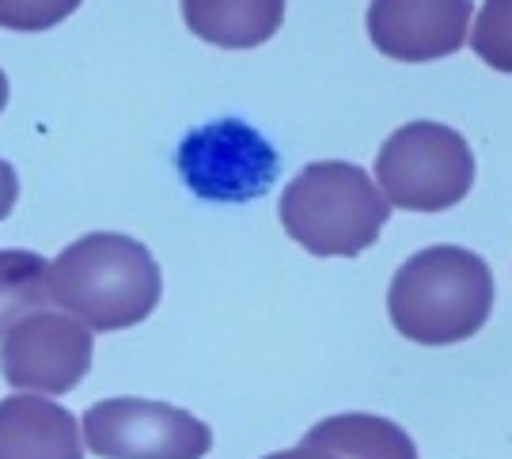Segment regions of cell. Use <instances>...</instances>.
<instances>
[{
    "label": "cell",
    "mask_w": 512,
    "mask_h": 459,
    "mask_svg": "<svg viewBox=\"0 0 512 459\" xmlns=\"http://www.w3.org/2000/svg\"><path fill=\"white\" fill-rule=\"evenodd\" d=\"M160 293V262L141 239L122 232L80 236L50 262V300L92 334L145 323Z\"/></svg>",
    "instance_id": "6da1fadb"
},
{
    "label": "cell",
    "mask_w": 512,
    "mask_h": 459,
    "mask_svg": "<svg viewBox=\"0 0 512 459\" xmlns=\"http://www.w3.org/2000/svg\"><path fill=\"white\" fill-rule=\"evenodd\" d=\"M494 312V274L486 258L437 243L410 255L391 277L387 315L418 346H456L475 338Z\"/></svg>",
    "instance_id": "7a4b0ae2"
},
{
    "label": "cell",
    "mask_w": 512,
    "mask_h": 459,
    "mask_svg": "<svg viewBox=\"0 0 512 459\" xmlns=\"http://www.w3.org/2000/svg\"><path fill=\"white\" fill-rule=\"evenodd\" d=\"M391 205L365 167L308 164L281 194V224L315 258H353L384 232Z\"/></svg>",
    "instance_id": "3957f363"
},
{
    "label": "cell",
    "mask_w": 512,
    "mask_h": 459,
    "mask_svg": "<svg viewBox=\"0 0 512 459\" xmlns=\"http://www.w3.org/2000/svg\"><path fill=\"white\" fill-rule=\"evenodd\" d=\"M376 183L387 205L406 213H444L475 186V152L463 133L440 122L395 129L376 156Z\"/></svg>",
    "instance_id": "277c9868"
},
{
    "label": "cell",
    "mask_w": 512,
    "mask_h": 459,
    "mask_svg": "<svg viewBox=\"0 0 512 459\" xmlns=\"http://www.w3.org/2000/svg\"><path fill=\"white\" fill-rule=\"evenodd\" d=\"M80 437L103 459H205L213 448V429L190 410L129 395L88 406Z\"/></svg>",
    "instance_id": "5b68a950"
},
{
    "label": "cell",
    "mask_w": 512,
    "mask_h": 459,
    "mask_svg": "<svg viewBox=\"0 0 512 459\" xmlns=\"http://www.w3.org/2000/svg\"><path fill=\"white\" fill-rule=\"evenodd\" d=\"M281 160L274 145L239 118L190 129L179 145V175L205 202H251L274 186Z\"/></svg>",
    "instance_id": "8992f818"
},
{
    "label": "cell",
    "mask_w": 512,
    "mask_h": 459,
    "mask_svg": "<svg viewBox=\"0 0 512 459\" xmlns=\"http://www.w3.org/2000/svg\"><path fill=\"white\" fill-rule=\"evenodd\" d=\"M92 331L61 312H35L0 334V376L23 395H69L92 368Z\"/></svg>",
    "instance_id": "52a82bcc"
},
{
    "label": "cell",
    "mask_w": 512,
    "mask_h": 459,
    "mask_svg": "<svg viewBox=\"0 0 512 459\" xmlns=\"http://www.w3.org/2000/svg\"><path fill=\"white\" fill-rule=\"evenodd\" d=\"M471 12V0H372L368 38L380 54L395 61H440L467 42Z\"/></svg>",
    "instance_id": "ba28073f"
},
{
    "label": "cell",
    "mask_w": 512,
    "mask_h": 459,
    "mask_svg": "<svg viewBox=\"0 0 512 459\" xmlns=\"http://www.w3.org/2000/svg\"><path fill=\"white\" fill-rule=\"evenodd\" d=\"M0 459H84L76 418L42 395L0 399Z\"/></svg>",
    "instance_id": "9c48e42d"
},
{
    "label": "cell",
    "mask_w": 512,
    "mask_h": 459,
    "mask_svg": "<svg viewBox=\"0 0 512 459\" xmlns=\"http://www.w3.org/2000/svg\"><path fill=\"white\" fill-rule=\"evenodd\" d=\"M262 459H418V444L403 425L376 414H334L308 429V437Z\"/></svg>",
    "instance_id": "30bf717a"
},
{
    "label": "cell",
    "mask_w": 512,
    "mask_h": 459,
    "mask_svg": "<svg viewBox=\"0 0 512 459\" xmlns=\"http://www.w3.org/2000/svg\"><path fill=\"white\" fill-rule=\"evenodd\" d=\"M183 19L220 50H255L281 31L285 0H183Z\"/></svg>",
    "instance_id": "8fae6325"
},
{
    "label": "cell",
    "mask_w": 512,
    "mask_h": 459,
    "mask_svg": "<svg viewBox=\"0 0 512 459\" xmlns=\"http://www.w3.org/2000/svg\"><path fill=\"white\" fill-rule=\"evenodd\" d=\"M50 262L35 251H0V334L19 319L46 312Z\"/></svg>",
    "instance_id": "7c38bea8"
},
{
    "label": "cell",
    "mask_w": 512,
    "mask_h": 459,
    "mask_svg": "<svg viewBox=\"0 0 512 459\" xmlns=\"http://www.w3.org/2000/svg\"><path fill=\"white\" fill-rule=\"evenodd\" d=\"M471 50L497 73H512V0H486L482 4V12L475 19V35H471Z\"/></svg>",
    "instance_id": "4fadbf2b"
},
{
    "label": "cell",
    "mask_w": 512,
    "mask_h": 459,
    "mask_svg": "<svg viewBox=\"0 0 512 459\" xmlns=\"http://www.w3.org/2000/svg\"><path fill=\"white\" fill-rule=\"evenodd\" d=\"M80 0H0V27L4 31H50L73 16Z\"/></svg>",
    "instance_id": "5bb4252c"
},
{
    "label": "cell",
    "mask_w": 512,
    "mask_h": 459,
    "mask_svg": "<svg viewBox=\"0 0 512 459\" xmlns=\"http://www.w3.org/2000/svg\"><path fill=\"white\" fill-rule=\"evenodd\" d=\"M16 198H19V175L16 167L8 164V160H0V221L16 209Z\"/></svg>",
    "instance_id": "9a60e30c"
},
{
    "label": "cell",
    "mask_w": 512,
    "mask_h": 459,
    "mask_svg": "<svg viewBox=\"0 0 512 459\" xmlns=\"http://www.w3.org/2000/svg\"><path fill=\"white\" fill-rule=\"evenodd\" d=\"M8 107V76H4V69H0V111Z\"/></svg>",
    "instance_id": "2e32d148"
}]
</instances>
